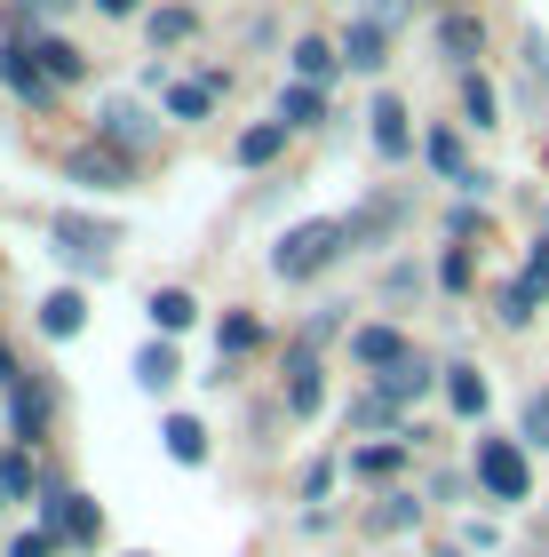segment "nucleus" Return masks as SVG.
Returning a JSON list of instances; mask_svg holds the SVG:
<instances>
[{"instance_id": "nucleus-1", "label": "nucleus", "mask_w": 549, "mask_h": 557, "mask_svg": "<svg viewBox=\"0 0 549 557\" xmlns=\"http://www.w3.org/2000/svg\"><path fill=\"white\" fill-rule=\"evenodd\" d=\"M342 247H351V223H342V215H311V223H295V232L271 247V271H279V278H319Z\"/></svg>"}, {"instance_id": "nucleus-2", "label": "nucleus", "mask_w": 549, "mask_h": 557, "mask_svg": "<svg viewBox=\"0 0 549 557\" xmlns=\"http://www.w3.org/2000/svg\"><path fill=\"white\" fill-rule=\"evenodd\" d=\"M40 518H48V534H64V542H80V549H96V534H104V510L80 502V494H64V486L40 494Z\"/></svg>"}, {"instance_id": "nucleus-3", "label": "nucleus", "mask_w": 549, "mask_h": 557, "mask_svg": "<svg viewBox=\"0 0 549 557\" xmlns=\"http://www.w3.org/2000/svg\"><path fill=\"white\" fill-rule=\"evenodd\" d=\"M478 486L494 502H526V454L510 438H478Z\"/></svg>"}, {"instance_id": "nucleus-4", "label": "nucleus", "mask_w": 549, "mask_h": 557, "mask_svg": "<svg viewBox=\"0 0 549 557\" xmlns=\"http://www.w3.org/2000/svg\"><path fill=\"white\" fill-rule=\"evenodd\" d=\"M48 239H57V256L72 271H96V263H104V247H112V232H104V223H88V215H57V223H48Z\"/></svg>"}, {"instance_id": "nucleus-5", "label": "nucleus", "mask_w": 549, "mask_h": 557, "mask_svg": "<svg viewBox=\"0 0 549 557\" xmlns=\"http://www.w3.org/2000/svg\"><path fill=\"white\" fill-rule=\"evenodd\" d=\"M351 359L374 367V374H390V367H407L414 350H407V335H398V326H359V335H351Z\"/></svg>"}, {"instance_id": "nucleus-6", "label": "nucleus", "mask_w": 549, "mask_h": 557, "mask_svg": "<svg viewBox=\"0 0 549 557\" xmlns=\"http://www.w3.org/2000/svg\"><path fill=\"white\" fill-rule=\"evenodd\" d=\"M0 81H9V88L24 96V104H48V88H57V81H48V72L33 64V48H16V40L0 48Z\"/></svg>"}, {"instance_id": "nucleus-7", "label": "nucleus", "mask_w": 549, "mask_h": 557, "mask_svg": "<svg viewBox=\"0 0 549 557\" xmlns=\"http://www.w3.org/2000/svg\"><path fill=\"white\" fill-rule=\"evenodd\" d=\"M374 151H383V160H407L414 151V136H407V104H398V96H374Z\"/></svg>"}, {"instance_id": "nucleus-8", "label": "nucleus", "mask_w": 549, "mask_h": 557, "mask_svg": "<svg viewBox=\"0 0 549 557\" xmlns=\"http://www.w3.org/2000/svg\"><path fill=\"white\" fill-rule=\"evenodd\" d=\"M72 184H96V191H120L128 184V160H120V151H72Z\"/></svg>"}, {"instance_id": "nucleus-9", "label": "nucleus", "mask_w": 549, "mask_h": 557, "mask_svg": "<svg viewBox=\"0 0 549 557\" xmlns=\"http://www.w3.org/2000/svg\"><path fill=\"white\" fill-rule=\"evenodd\" d=\"M438 48H446V57H454V64H470V57H478V48H486V24L470 16V9L438 16Z\"/></svg>"}, {"instance_id": "nucleus-10", "label": "nucleus", "mask_w": 549, "mask_h": 557, "mask_svg": "<svg viewBox=\"0 0 549 557\" xmlns=\"http://www.w3.org/2000/svg\"><path fill=\"white\" fill-rule=\"evenodd\" d=\"M319 398H327V391H319V359L295 350V359H287V414H319Z\"/></svg>"}, {"instance_id": "nucleus-11", "label": "nucleus", "mask_w": 549, "mask_h": 557, "mask_svg": "<svg viewBox=\"0 0 549 557\" xmlns=\"http://www.w3.org/2000/svg\"><path fill=\"white\" fill-rule=\"evenodd\" d=\"M9 422H16V438L33 446L40 422H48V391H40V383H9Z\"/></svg>"}, {"instance_id": "nucleus-12", "label": "nucleus", "mask_w": 549, "mask_h": 557, "mask_svg": "<svg viewBox=\"0 0 549 557\" xmlns=\"http://www.w3.org/2000/svg\"><path fill=\"white\" fill-rule=\"evenodd\" d=\"M80 319H88V302L72 295V287H57V295L40 302V335H57V343H72V335H80Z\"/></svg>"}, {"instance_id": "nucleus-13", "label": "nucleus", "mask_w": 549, "mask_h": 557, "mask_svg": "<svg viewBox=\"0 0 549 557\" xmlns=\"http://www.w3.org/2000/svg\"><path fill=\"white\" fill-rule=\"evenodd\" d=\"M431 383H438V374H431V359H407V367H390V374H383V383H374V391H383V398H398V407H407V398H422Z\"/></svg>"}, {"instance_id": "nucleus-14", "label": "nucleus", "mask_w": 549, "mask_h": 557, "mask_svg": "<svg viewBox=\"0 0 549 557\" xmlns=\"http://www.w3.org/2000/svg\"><path fill=\"white\" fill-rule=\"evenodd\" d=\"M279 120H287V128H319V120H327V104H319V88H311V81L279 88Z\"/></svg>"}, {"instance_id": "nucleus-15", "label": "nucleus", "mask_w": 549, "mask_h": 557, "mask_svg": "<svg viewBox=\"0 0 549 557\" xmlns=\"http://www.w3.org/2000/svg\"><path fill=\"white\" fill-rule=\"evenodd\" d=\"M191 319H199V302H191L184 287H160V295H152V326H160V335H184Z\"/></svg>"}, {"instance_id": "nucleus-16", "label": "nucleus", "mask_w": 549, "mask_h": 557, "mask_svg": "<svg viewBox=\"0 0 549 557\" xmlns=\"http://www.w3.org/2000/svg\"><path fill=\"white\" fill-rule=\"evenodd\" d=\"M407 454H414V438H383V446H359V454H351V470H359V478H390L398 462H407Z\"/></svg>"}, {"instance_id": "nucleus-17", "label": "nucleus", "mask_w": 549, "mask_h": 557, "mask_svg": "<svg viewBox=\"0 0 549 557\" xmlns=\"http://www.w3.org/2000/svg\"><path fill=\"white\" fill-rule=\"evenodd\" d=\"M33 64L48 72V81H80V48H72V40H33Z\"/></svg>"}, {"instance_id": "nucleus-18", "label": "nucleus", "mask_w": 549, "mask_h": 557, "mask_svg": "<svg viewBox=\"0 0 549 557\" xmlns=\"http://www.w3.org/2000/svg\"><path fill=\"white\" fill-rule=\"evenodd\" d=\"M342 64H351V72L383 64V24H351V33H342Z\"/></svg>"}, {"instance_id": "nucleus-19", "label": "nucleus", "mask_w": 549, "mask_h": 557, "mask_svg": "<svg viewBox=\"0 0 549 557\" xmlns=\"http://www.w3.org/2000/svg\"><path fill=\"white\" fill-rule=\"evenodd\" d=\"M335 64H342V48H327V40H295V72L319 88V81H335Z\"/></svg>"}, {"instance_id": "nucleus-20", "label": "nucleus", "mask_w": 549, "mask_h": 557, "mask_svg": "<svg viewBox=\"0 0 549 557\" xmlns=\"http://www.w3.org/2000/svg\"><path fill=\"white\" fill-rule=\"evenodd\" d=\"M446 398H454V414H486V374L454 367V374H446Z\"/></svg>"}, {"instance_id": "nucleus-21", "label": "nucleus", "mask_w": 549, "mask_h": 557, "mask_svg": "<svg viewBox=\"0 0 549 557\" xmlns=\"http://www.w3.org/2000/svg\"><path fill=\"white\" fill-rule=\"evenodd\" d=\"M167 454H176V462H208V430L191 414H167Z\"/></svg>"}, {"instance_id": "nucleus-22", "label": "nucleus", "mask_w": 549, "mask_h": 557, "mask_svg": "<svg viewBox=\"0 0 549 557\" xmlns=\"http://www.w3.org/2000/svg\"><path fill=\"white\" fill-rule=\"evenodd\" d=\"M176 374H184V367H176V350H167V343H152V350L136 359V383H144V391H167Z\"/></svg>"}, {"instance_id": "nucleus-23", "label": "nucleus", "mask_w": 549, "mask_h": 557, "mask_svg": "<svg viewBox=\"0 0 549 557\" xmlns=\"http://www.w3.org/2000/svg\"><path fill=\"white\" fill-rule=\"evenodd\" d=\"M279 144H287V120H263V128H247V136H239V160H247V168H263Z\"/></svg>"}, {"instance_id": "nucleus-24", "label": "nucleus", "mask_w": 549, "mask_h": 557, "mask_svg": "<svg viewBox=\"0 0 549 557\" xmlns=\"http://www.w3.org/2000/svg\"><path fill=\"white\" fill-rule=\"evenodd\" d=\"M215 88H223V81H191V88H167V112H176V120H199V112L215 104Z\"/></svg>"}, {"instance_id": "nucleus-25", "label": "nucleus", "mask_w": 549, "mask_h": 557, "mask_svg": "<svg viewBox=\"0 0 549 557\" xmlns=\"http://www.w3.org/2000/svg\"><path fill=\"white\" fill-rule=\"evenodd\" d=\"M104 136H112V144H144V136H152V120H144L136 104H112V112H104Z\"/></svg>"}, {"instance_id": "nucleus-26", "label": "nucleus", "mask_w": 549, "mask_h": 557, "mask_svg": "<svg viewBox=\"0 0 549 557\" xmlns=\"http://www.w3.org/2000/svg\"><path fill=\"white\" fill-rule=\"evenodd\" d=\"M33 494V454H0V502H24Z\"/></svg>"}, {"instance_id": "nucleus-27", "label": "nucleus", "mask_w": 549, "mask_h": 557, "mask_svg": "<svg viewBox=\"0 0 549 557\" xmlns=\"http://www.w3.org/2000/svg\"><path fill=\"white\" fill-rule=\"evenodd\" d=\"M462 112L478 120V128H494V88H486V72H462Z\"/></svg>"}, {"instance_id": "nucleus-28", "label": "nucleus", "mask_w": 549, "mask_h": 557, "mask_svg": "<svg viewBox=\"0 0 549 557\" xmlns=\"http://www.w3.org/2000/svg\"><path fill=\"white\" fill-rule=\"evenodd\" d=\"M431 168H438V175H454V184H470V168H462V136H431Z\"/></svg>"}, {"instance_id": "nucleus-29", "label": "nucleus", "mask_w": 549, "mask_h": 557, "mask_svg": "<svg viewBox=\"0 0 549 557\" xmlns=\"http://www.w3.org/2000/svg\"><path fill=\"white\" fill-rule=\"evenodd\" d=\"M176 40H191V9H160L152 16V48H176Z\"/></svg>"}, {"instance_id": "nucleus-30", "label": "nucleus", "mask_w": 549, "mask_h": 557, "mask_svg": "<svg viewBox=\"0 0 549 557\" xmlns=\"http://www.w3.org/2000/svg\"><path fill=\"white\" fill-rule=\"evenodd\" d=\"M351 422H359V430H390V422H398V398H383V391H374V398H359V407H351Z\"/></svg>"}, {"instance_id": "nucleus-31", "label": "nucleus", "mask_w": 549, "mask_h": 557, "mask_svg": "<svg viewBox=\"0 0 549 557\" xmlns=\"http://www.w3.org/2000/svg\"><path fill=\"white\" fill-rule=\"evenodd\" d=\"M215 343H223V350H255V343H263V326H255V319H223V335H215Z\"/></svg>"}, {"instance_id": "nucleus-32", "label": "nucleus", "mask_w": 549, "mask_h": 557, "mask_svg": "<svg viewBox=\"0 0 549 557\" xmlns=\"http://www.w3.org/2000/svg\"><path fill=\"white\" fill-rule=\"evenodd\" d=\"M438 287H470V247H446V263H438Z\"/></svg>"}, {"instance_id": "nucleus-33", "label": "nucleus", "mask_w": 549, "mask_h": 557, "mask_svg": "<svg viewBox=\"0 0 549 557\" xmlns=\"http://www.w3.org/2000/svg\"><path fill=\"white\" fill-rule=\"evenodd\" d=\"M534 302H541V295L526 287V278H517V287L502 295V319H510V326H526V319H534Z\"/></svg>"}, {"instance_id": "nucleus-34", "label": "nucleus", "mask_w": 549, "mask_h": 557, "mask_svg": "<svg viewBox=\"0 0 549 557\" xmlns=\"http://www.w3.org/2000/svg\"><path fill=\"white\" fill-rule=\"evenodd\" d=\"M526 438H534V446H549V391H534V398H526Z\"/></svg>"}, {"instance_id": "nucleus-35", "label": "nucleus", "mask_w": 549, "mask_h": 557, "mask_svg": "<svg viewBox=\"0 0 549 557\" xmlns=\"http://www.w3.org/2000/svg\"><path fill=\"white\" fill-rule=\"evenodd\" d=\"M9 557H57V534H16Z\"/></svg>"}, {"instance_id": "nucleus-36", "label": "nucleus", "mask_w": 549, "mask_h": 557, "mask_svg": "<svg viewBox=\"0 0 549 557\" xmlns=\"http://www.w3.org/2000/svg\"><path fill=\"white\" fill-rule=\"evenodd\" d=\"M526 287H534V295H549V239L534 247V263H526Z\"/></svg>"}, {"instance_id": "nucleus-37", "label": "nucleus", "mask_w": 549, "mask_h": 557, "mask_svg": "<svg viewBox=\"0 0 549 557\" xmlns=\"http://www.w3.org/2000/svg\"><path fill=\"white\" fill-rule=\"evenodd\" d=\"M526 64H534V81H549V40L541 33H526Z\"/></svg>"}, {"instance_id": "nucleus-38", "label": "nucleus", "mask_w": 549, "mask_h": 557, "mask_svg": "<svg viewBox=\"0 0 549 557\" xmlns=\"http://www.w3.org/2000/svg\"><path fill=\"white\" fill-rule=\"evenodd\" d=\"M96 9H104V16H128V9H136V0H96Z\"/></svg>"}, {"instance_id": "nucleus-39", "label": "nucleus", "mask_w": 549, "mask_h": 557, "mask_svg": "<svg viewBox=\"0 0 549 557\" xmlns=\"http://www.w3.org/2000/svg\"><path fill=\"white\" fill-rule=\"evenodd\" d=\"M0 383H16V359H9V343H0Z\"/></svg>"}, {"instance_id": "nucleus-40", "label": "nucleus", "mask_w": 549, "mask_h": 557, "mask_svg": "<svg viewBox=\"0 0 549 557\" xmlns=\"http://www.w3.org/2000/svg\"><path fill=\"white\" fill-rule=\"evenodd\" d=\"M128 557H144V549H128Z\"/></svg>"}]
</instances>
